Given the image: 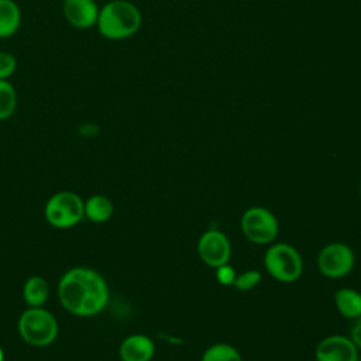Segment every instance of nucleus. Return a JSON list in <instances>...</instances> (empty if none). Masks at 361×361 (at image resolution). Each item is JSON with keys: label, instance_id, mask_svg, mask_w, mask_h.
Wrapping results in <instances>:
<instances>
[{"label": "nucleus", "instance_id": "f257e3e1", "mask_svg": "<svg viewBox=\"0 0 361 361\" xmlns=\"http://www.w3.org/2000/svg\"><path fill=\"white\" fill-rule=\"evenodd\" d=\"M109 296L106 279L87 267L68 269L58 282V298L62 307L79 317L99 314L107 306Z\"/></svg>", "mask_w": 361, "mask_h": 361}, {"label": "nucleus", "instance_id": "f03ea898", "mask_svg": "<svg viewBox=\"0 0 361 361\" xmlns=\"http://www.w3.org/2000/svg\"><path fill=\"white\" fill-rule=\"evenodd\" d=\"M140 8L130 0H110L99 10L96 28L110 41H121L133 37L141 27Z\"/></svg>", "mask_w": 361, "mask_h": 361}, {"label": "nucleus", "instance_id": "7ed1b4c3", "mask_svg": "<svg viewBox=\"0 0 361 361\" xmlns=\"http://www.w3.org/2000/svg\"><path fill=\"white\" fill-rule=\"evenodd\" d=\"M17 330L28 345L47 347L56 340L59 326L49 310L44 307H28L20 314Z\"/></svg>", "mask_w": 361, "mask_h": 361}, {"label": "nucleus", "instance_id": "20e7f679", "mask_svg": "<svg viewBox=\"0 0 361 361\" xmlns=\"http://www.w3.org/2000/svg\"><path fill=\"white\" fill-rule=\"evenodd\" d=\"M267 272L282 283H292L302 276L303 259L299 251L288 243H274L264 254Z\"/></svg>", "mask_w": 361, "mask_h": 361}, {"label": "nucleus", "instance_id": "39448f33", "mask_svg": "<svg viewBox=\"0 0 361 361\" xmlns=\"http://www.w3.org/2000/svg\"><path fill=\"white\" fill-rule=\"evenodd\" d=\"M85 202L82 197L69 190L54 193L45 203V220L55 228H71L85 217Z\"/></svg>", "mask_w": 361, "mask_h": 361}, {"label": "nucleus", "instance_id": "423d86ee", "mask_svg": "<svg viewBox=\"0 0 361 361\" xmlns=\"http://www.w3.org/2000/svg\"><path fill=\"white\" fill-rule=\"evenodd\" d=\"M240 228L248 241L257 245H268L278 237L279 223L275 214L267 207L251 206L243 213Z\"/></svg>", "mask_w": 361, "mask_h": 361}, {"label": "nucleus", "instance_id": "0eeeda50", "mask_svg": "<svg viewBox=\"0 0 361 361\" xmlns=\"http://www.w3.org/2000/svg\"><path fill=\"white\" fill-rule=\"evenodd\" d=\"M355 264V255L350 245L341 241L326 244L317 255V268L329 279H341L347 276Z\"/></svg>", "mask_w": 361, "mask_h": 361}, {"label": "nucleus", "instance_id": "6e6552de", "mask_svg": "<svg viewBox=\"0 0 361 361\" xmlns=\"http://www.w3.org/2000/svg\"><path fill=\"white\" fill-rule=\"evenodd\" d=\"M197 255L207 267L216 269L228 264L231 258V243L223 231L209 228L197 240Z\"/></svg>", "mask_w": 361, "mask_h": 361}, {"label": "nucleus", "instance_id": "1a4fd4ad", "mask_svg": "<svg viewBox=\"0 0 361 361\" xmlns=\"http://www.w3.org/2000/svg\"><path fill=\"white\" fill-rule=\"evenodd\" d=\"M314 358L316 361H358V347L350 337L331 334L319 341Z\"/></svg>", "mask_w": 361, "mask_h": 361}, {"label": "nucleus", "instance_id": "9d476101", "mask_svg": "<svg viewBox=\"0 0 361 361\" xmlns=\"http://www.w3.org/2000/svg\"><path fill=\"white\" fill-rule=\"evenodd\" d=\"M100 7L96 0H63L62 14L69 25L87 30L96 27Z\"/></svg>", "mask_w": 361, "mask_h": 361}, {"label": "nucleus", "instance_id": "9b49d317", "mask_svg": "<svg viewBox=\"0 0 361 361\" xmlns=\"http://www.w3.org/2000/svg\"><path fill=\"white\" fill-rule=\"evenodd\" d=\"M155 355V344L145 334L135 333L127 336L118 345L121 361H151Z\"/></svg>", "mask_w": 361, "mask_h": 361}, {"label": "nucleus", "instance_id": "f8f14e48", "mask_svg": "<svg viewBox=\"0 0 361 361\" xmlns=\"http://www.w3.org/2000/svg\"><path fill=\"white\" fill-rule=\"evenodd\" d=\"M21 10L14 0H0V39L13 37L21 27Z\"/></svg>", "mask_w": 361, "mask_h": 361}, {"label": "nucleus", "instance_id": "ddd939ff", "mask_svg": "<svg viewBox=\"0 0 361 361\" xmlns=\"http://www.w3.org/2000/svg\"><path fill=\"white\" fill-rule=\"evenodd\" d=\"M334 305L343 317L354 320L361 316V292L347 286L340 288L334 293Z\"/></svg>", "mask_w": 361, "mask_h": 361}, {"label": "nucleus", "instance_id": "4468645a", "mask_svg": "<svg viewBox=\"0 0 361 361\" xmlns=\"http://www.w3.org/2000/svg\"><path fill=\"white\" fill-rule=\"evenodd\" d=\"M49 296V286L41 275L30 276L23 286V298L28 307H42Z\"/></svg>", "mask_w": 361, "mask_h": 361}, {"label": "nucleus", "instance_id": "2eb2a0df", "mask_svg": "<svg viewBox=\"0 0 361 361\" xmlns=\"http://www.w3.org/2000/svg\"><path fill=\"white\" fill-rule=\"evenodd\" d=\"M85 217L93 223H106L114 213L113 202L104 195H93L85 202Z\"/></svg>", "mask_w": 361, "mask_h": 361}, {"label": "nucleus", "instance_id": "dca6fc26", "mask_svg": "<svg viewBox=\"0 0 361 361\" xmlns=\"http://www.w3.org/2000/svg\"><path fill=\"white\" fill-rule=\"evenodd\" d=\"M200 361H243L240 351L228 343H214L207 347Z\"/></svg>", "mask_w": 361, "mask_h": 361}, {"label": "nucleus", "instance_id": "f3484780", "mask_svg": "<svg viewBox=\"0 0 361 361\" xmlns=\"http://www.w3.org/2000/svg\"><path fill=\"white\" fill-rule=\"evenodd\" d=\"M17 109V92L8 79H0V121L10 118Z\"/></svg>", "mask_w": 361, "mask_h": 361}, {"label": "nucleus", "instance_id": "a211bd4d", "mask_svg": "<svg viewBox=\"0 0 361 361\" xmlns=\"http://www.w3.org/2000/svg\"><path fill=\"white\" fill-rule=\"evenodd\" d=\"M261 282V272L257 269H248L244 271L241 274H237L233 286L237 290H243V292H248L252 290L254 288H257Z\"/></svg>", "mask_w": 361, "mask_h": 361}, {"label": "nucleus", "instance_id": "6ab92c4d", "mask_svg": "<svg viewBox=\"0 0 361 361\" xmlns=\"http://www.w3.org/2000/svg\"><path fill=\"white\" fill-rule=\"evenodd\" d=\"M17 71V59L11 52L0 51V79H10Z\"/></svg>", "mask_w": 361, "mask_h": 361}, {"label": "nucleus", "instance_id": "aec40b11", "mask_svg": "<svg viewBox=\"0 0 361 361\" xmlns=\"http://www.w3.org/2000/svg\"><path fill=\"white\" fill-rule=\"evenodd\" d=\"M235 276H237V272L230 264H226V265H221V267L216 268V279L221 285H226V286L233 285Z\"/></svg>", "mask_w": 361, "mask_h": 361}, {"label": "nucleus", "instance_id": "412c9836", "mask_svg": "<svg viewBox=\"0 0 361 361\" xmlns=\"http://www.w3.org/2000/svg\"><path fill=\"white\" fill-rule=\"evenodd\" d=\"M350 338L358 348H361V316L354 319V323L350 330Z\"/></svg>", "mask_w": 361, "mask_h": 361}, {"label": "nucleus", "instance_id": "4be33fe9", "mask_svg": "<svg viewBox=\"0 0 361 361\" xmlns=\"http://www.w3.org/2000/svg\"><path fill=\"white\" fill-rule=\"evenodd\" d=\"M97 133H99V127L93 123H86V124L80 126V128H79V134L83 137H93Z\"/></svg>", "mask_w": 361, "mask_h": 361}, {"label": "nucleus", "instance_id": "5701e85b", "mask_svg": "<svg viewBox=\"0 0 361 361\" xmlns=\"http://www.w3.org/2000/svg\"><path fill=\"white\" fill-rule=\"evenodd\" d=\"M0 361H4V351L1 347H0Z\"/></svg>", "mask_w": 361, "mask_h": 361}]
</instances>
